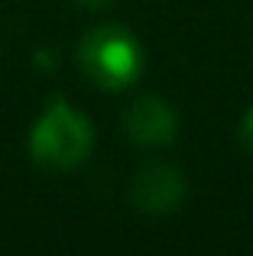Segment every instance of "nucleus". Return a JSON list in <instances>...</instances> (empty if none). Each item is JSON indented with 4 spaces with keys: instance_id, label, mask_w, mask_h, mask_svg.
Segmentation results:
<instances>
[{
    "instance_id": "nucleus-2",
    "label": "nucleus",
    "mask_w": 253,
    "mask_h": 256,
    "mask_svg": "<svg viewBox=\"0 0 253 256\" xmlns=\"http://www.w3.org/2000/svg\"><path fill=\"white\" fill-rule=\"evenodd\" d=\"M78 72L84 82L101 88V91H124L136 84L143 75V46L130 30L117 23H101L82 36L75 49Z\"/></svg>"
},
{
    "instance_id": "nucleus-1",
    "label": "nucleus",
    "mask_w": 253,
    "mask_h": 256,
    "mask_svg": "<svg viewBox=\"0 0 253 256\" xmlns=\"http://www.w3.org/2000/svg\"><path fill=\"white\" fill-rule=\"evenodd\" d=\"M30 159L46 172H68L94 150V126L62 94L49 98L30 130Z\"/></svg>"
},
{
    "instance_id": "nucleus-6",
    "label": "nucleus",
    "mask_w": 253,
    "mask_h": 256,
    "mask_svg": "<svg viewBox=\"0 0 253 256\" xmlns=\"http://www.w3.org/2000/svg\"><path fill=\"white\" fill-rule=\"evenodd\" d=\"M72 4L84 6V10H104V6H110L114 0H72Z\"/></svg>"
},
{
    "instance_id": "nucleus-3",
    "label": "nucleus",
    "mask_w": 253,
    "mask_h": 256,
    "mask_svg": "<svg viewBox=\"0 0 253 256\" xmlns=\"http://www.w3.org/2000/svg\"><path fill=\"white\" fill-rule=\"evenodd\" d=\"M185 198V178L169 162L143 166L130 182V201L143 214H169Z\"/></svg>"
},
{
    "instance_id": "nucleus-4",
    "label": "nucleus",
    "mask_w": 253,
    "mask_h": 256,
    "mask_svg": "<svg viewBox=\"0 0 253 256\" xmlns=\"http://www.w3.org/2000/svg\"><path fill=\"white\" fill-rule=\"evenodd\" d=\"M124 130L136 146H169L178 136V117L162 98L143 94L124 110Z\"/></svg>"
},
{
    "instance_id": "nucleus-5",
    "label": "nucleus",
    "mask_w": 253,
    "mask_h": 256,
    "mask_svg": "<svg viewBox=\"0 0 253 256\" xmlns=\"http://www.w3.org/2000/svg\"><path fill=\"white\" fill-rule=\"evenodd\" d=\"M240 143H244V150L253 156V107L247 110V117H244V124H240Z\"/></svg>"
}]
</instances>
